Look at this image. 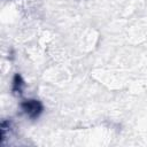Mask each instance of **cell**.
<instances>
[{
  "label": "cell",
  "instance_id": "1",
  "mask_svg": "<svg viewBox=\"0 0 147 147\" xmlns=\"http://www.w3.org/2000/svg\"><path fill=\"white\" fill-rule=\"evenodd\" d=\"M21 108L23 110V113L31 119H36L39 117V115L42 113V105L40 101L36 100V99H28L24 100L21 103Z\"/></svg>",
  "mask_w": 147,
  "mask_h": 147
},
{
  "label": "cell",
  "instance_id": "2",
  "mask_svg": "<svg viewBox=\"0 0 147 147\" xmlns=\"http://www.w3.org/2000/svg\"><path fill=\"white\" fill-rule=\"evenodd\" d=\"M22 86H23V80L20 75H15L14 80H13V91L15 93H21L22 92Z\"/></svg>",
  "mask_w": 147,
  "mask_h": 147
}]
</instances>
